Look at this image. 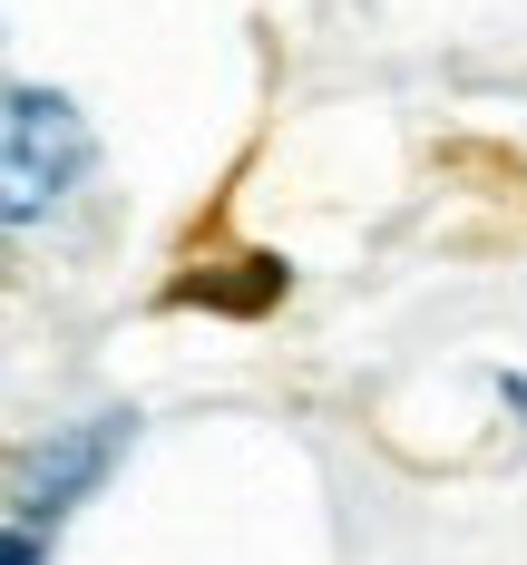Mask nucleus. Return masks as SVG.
<instances>
[{
	"label": "nucleus",
	"instance_id": "nucleus-5",
	"mask_svg": "<svg viewBox=\"0 0 527 565\" xmlns=\"http://www.w3.org/2000/svg\"><path fill=\"white\" fill-rule=\"evenodd\" d=\"M488 391H498V399H508V409H518V419H527V371H498Z\"/></svg>",
	"mask_w": 527,
	"mask_h": 565
},
{
	"label": "nucleus",
	"instance_id": "nucleus-2",
	"mask_svg": "<svg viewBox=\"0 0 527 565\" xmlns=\"http://www.w3.org/2000/svg\"><path fill=\"white\" fill-rule=\"evenodd\" d=\"M127 439H137V409H98V419H78V429L30 439V449L10 458V516H20V526H59L68 508H88V488L127 458Z\"/></svg>",
	"mask_w": 527,
	"mask_h": 565
},
{
	"label": "nucleus",
	"instance_id": "nucleus-1",
	"mask_svg": "<svg viewBox=\"0 0 527 565\" xmlns=\"http://www.w3.org/2000/svg\"><path fill=\"white\" fill-rule=\"evenodd\" d=\"M88 167H98V137L68 88H0V234L50 225Z\"/></svg>",
	"mask_w": 527,
	"mask_h": 565
},
{
	"label": "nucleus",
	"instance_id": "nucleus-3",
	"mask_svg": "<svg viewBox=\"0 0 527 565\" xmlns=\"http://www.w3.org/2000/svg\"><path fill=\"white\" fill-rule=\"evenodd\" d=\"M284 282H293L284 254H234V264H186L167 302H205V312L254 322V312H274V302H284Z\"/></svg>",
	"mask_w": 527,
	"mask_h": 565
},
{
	"label": "nucleus",
	"instance_id": "nucleus-4",
	"mask_svg": "<svg viewBox=\"0 0 527 565\" xmlns=\"http://www.w3.org/2000/svg\"><path fill=\"white\" fill-rule=\"evenodd\" d=\"M0 565H50L40 526H20V516H10V526H0Z\"/></svg>",
	"mask_w": 527,
	"mask_h": 565
}]
</instances>
